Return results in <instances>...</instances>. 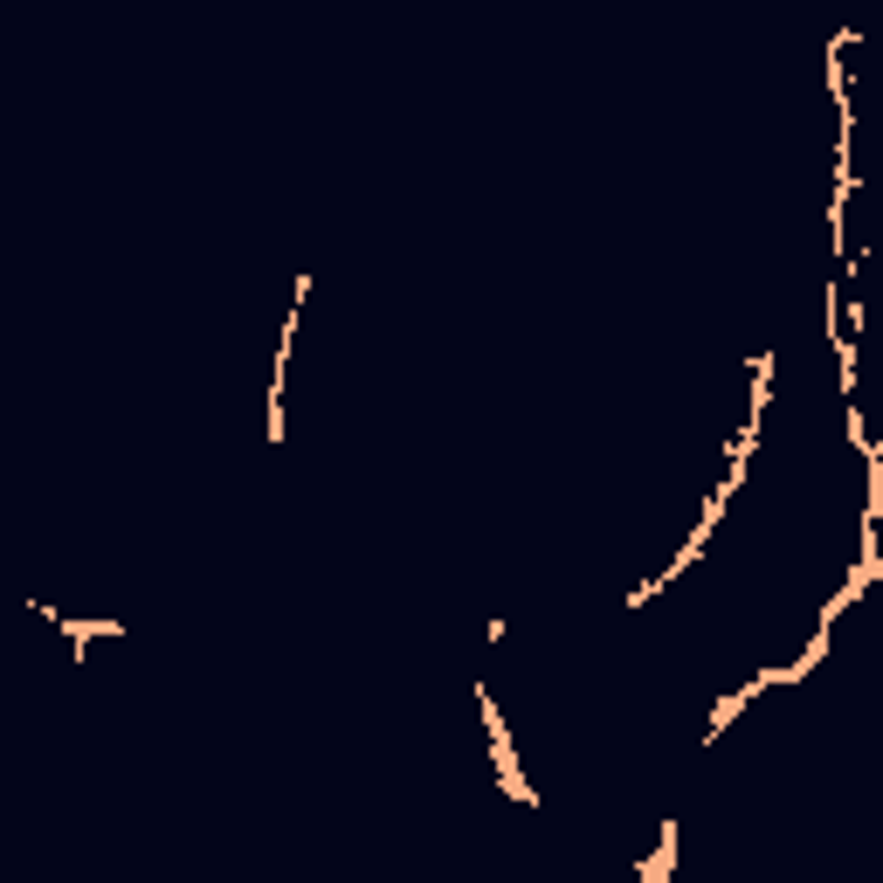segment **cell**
I'll list each match as a JSON object with an SVG mask.
<instances>
[{
  "label": "cell",
  "instance_id": "1",
  "mask_svg": "<svg viewBox=\"0 0 883 883\" xmlns=\"http://www.w3.org/2000/svg\"><path fill=\"white\" fill-rule=\"evenodd\" d=\"M476 711H484V732H491V753H497V780H504V794L531 808V787H525V773H518V760H512V732H504V718H497V704H491V690H476Z\"/></svg>",
  "mask_w": 883,
  "mask_h": 883
}]
</instances>
